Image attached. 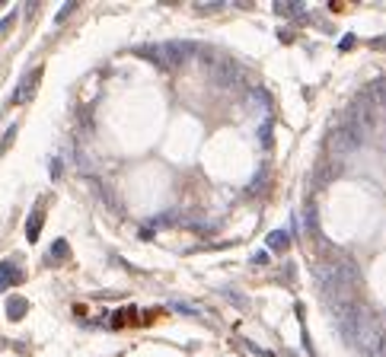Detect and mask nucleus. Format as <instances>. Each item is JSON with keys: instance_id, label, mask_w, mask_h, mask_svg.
I'll use <instances>...</instances> for the list:
<instances>
[{"instance_id": "f257e3e1", "label": "nucleus", "mask_w": 386, "mask_h": 357, "mask_svg": "<svg viewBox=\"0 0 386 357\" xmlns=\"http://www.w3.org/2000/svg\"><path fill=\"white\" fill-rule=\"evenodd\" d=\"M380 316L373 313L370 306H357L354 309V335H351V344L354 348H361L364 354H377V341H380Z\"/></svg>"}, {"instance_id": "f03ea898", "label": "nucleus", "mask_w": 386, "mask_h": 357, "mask_svg": "<svg viewBox=\"0 0 386 357\" xmlns=\"http://www.w3.org/2000/svg\"><path fill=\"white\" fill-rule=\"evenodd\" d=\"M191 51H195V48L185 45V42H163V45H144V48H137L141 57H147V61H153L156 67H163V70L179 67Z\"/></svg>"}, {"instance_id": "7ed1b4c3", "label": "nucleus", "mask_w": 386, "mask_h": 357, "mask_svg": "<svg viewBox=\"0 0 386 357\" xmlns=\"http://www.w3.org/2000/svg\"><path fill=\"white\" fill-rule=\"evenodd\" d=\"M364 140H367L364 131L345 118V122H342L339 128H332V134H329V153H332L335 160H339V157H348V153L357 150L361 144H364Z\"/></svg>"}, {"instance_id": "20e7f679", "label": "nucleus", "mask_w": 386, "mask_h": 357, "mask_svg": "<svg viewBox=\"0 0 386 357\" xmlns=\"http://www.w3.org/2000/svg\"><path fill=\"white\" fill-rule=\"evenodd\" d=\"M211 77H214V83L217 86H236V83H243V77H246V70H243V64H236L233 57H214V64H211Z\"/></svg>"}, {"instance_id": "39448f33", "label": "nucleus", "mask_w": 386, "mask_h": 357, "mask_svg": "<svg viewBox=\"0 0 386 357\" xmlns=\"http://www.w3.org/2000/svg\"><path fill=\"white\" fill-rule=\"evenodd\" d=\"M39 83H42V67H32L29 74H22V80L16 83V90H13V96H10V102H13V105H26V102L35 96Z\"/></svg>"}, {"instance_id": "423d86ee", "label": "nucleus", "mask_w": 386, "mask_h": 357, "mask_svg": "<svg viewBox=\"0 0 386 357\" xmlns=\"http://www.w3.org/2000/svg\"><path fill=\"white\" fill-rule=\"evenodd\" d=\"M345 118H348L351 125H357L364 134H370V128H373V109H370L364 99H354L351 105H348V109H345Z\"/></svg>"}, {"instance_id": "0eeeda50", "label": "nucleus", "mask_w": 386, "mask_h": 357, "mask_svg": "<svg viewBox=\"0 0 386 357\" xmlns=\"http://www.w3.org/2000/svg\"><path fill=\"white\" fill-rule=\"evenodd\" d=\"M339 172H342V163H339V160H335V157H332V160H325V166L319 163V169H316V178H313V185H316V188L329 185V182H332V178L339 175Z\"/></svg>"}, {"instance_id": "6e6552de", "label": "nucleus", "mask_w": 386, "mask_h": 357, "mask_svg": "<svg viewBox=\"0 0 386 357\" xmlns=\"http://www.w3.org/2000/svg\"><path fill=\"white\" fill-rule=\"evenodd\" d=\"M93 192L102 198V204H105L108 211H122V201H118V198L112 195V188H108L105 182H99V178H93Z\"/></svg>"}, {"instance_id": "1a4fd4ad", "label": "nucleus", "mask_w": 386, "mask_h": 357, "mask_svg": "<svg viewBox=\"0 0 386 357\" xmlns=\"http://www.w3.org/2000/svg\"><path fill=\"white\" fill-rule=\"evenodd\" d=\"M361 99H370V102H377V105H386V77L373 80L370 86L364 90V96H361Z\"/></svg>"}, {"instance_id": "9d476101", "label": "nucleus", "mask_w": 386, "mask_h": 357, "mask_svg": "<svg viewBox=\"0 0 386 357\" xmlns=\"http://www.w3.org/2000/svg\"><path fill=\"white\" fill-rule=\"evenodd\" d=\"M13 278L19 281V278H22V271L16 268V261H4V265H0V290H7Z\"/></svg>"}, {"instance_id": "9b49d317", "label": "nucleus", "mask_w": 386, "mask_h": 357, "mask_svg": "<svg viewBox=\"0 0 386 357\" xmlns=\"http://www.w3.org/2000/svg\"><path fill=\"white\" fill-rule=\"evenodd\" d=\"M287 246H291V233H287V230H274V233H268V249H271V252H284Z\"/></svg>"}, {"instance_id": "f8f14e48", "label": "nucleus", "mask_w": 386, "mask_h": 357, "mask_svg": "<svg viewBox=\"0 0 386 357\" xmlns=\"http://www.w3.org/2000/svg\"><path fill=\"white\" fill-rule=\"evenodd\" d=\"M26 309H29V303L22 300V296H10V300H7V316L13 319V322H16V319H22V316H26Z\"/></svg>"}, {"instance_id": "ddd939ff", "label": "nucleus", "mask_w": 386, "mask_h": 357, "mask_svg": "<svg viewBox=\"0 0 386 357\" xmlns=\"http://www.w3.org/2000/svg\"><path fill=\"white\" fill-rule=\"evenodd\" d=\"M42 211H32L29 214V220H26V240L29 243H35V240H39V230H42Z\"/></svg>"}, {"instance_id": "4468645a", "label": "nucleus", "mask_w": 386, "mask_h": 357, "mask_svg": "<svg viewBox=\"0 0 386 357\" xmlns=\"http://www.w3.org/2000/svg\"><path fill=\"white\" fill-rule=\"evenodd\" d=\"M274 13H281V16H300V13H304V4H291V0H284V4L274 7Z\"/></svg>"}, {"instance_id": "2eb2a0df", "label": "nucleus", "mask_w": 386, "mask_h": 357, "mask_svg": "<svg viewBox=\"0 0 386 357\" xmlns=\"http://www.w3.org/2000/svg\"><path fill=\"white\" fill-rule=\"evenodd\" d=\"M70 255V249H67V243L64 240H58V243H51V261L58 265V261H64Z\"/></svg>"}, {"instance_id": "dca6fc26", "label": "nucleus", "mask_w": 386, "mask_h": 357, "mask_svg": "<svg viewBox=\"0 0 386 357\" xmlns=\"http://www.w3.org/2000/svg\"><path fill=\"white\" fill-rule=\"evenodd\" d=\"M16 16H19L16 10H10V13H7L4 19H0V39H4V35H7L10 29H13V22H16Z\"/></svg>"}, {"instance_id": "f3484780", "label": "nucleus", "mask_w": 386, "mask_h": 357, "mask_svg": "<svg viewBox=\"0 0 386 357\" xmlns=\"http://www.w3.org/2000/svg\"><path fill=\"white\" fill-rule=\"evenodd\" d=\"M77 166L83 172H90V150L87 147H77Z\"/></svg>"}, {"instance_id": "a211bd4d", "label": "nucleus", "mask_w": 386, "mask_h": 357, "mask_svg": "<svg viewBox=\"0 0 386 357\" xmlns=\"http://www.w3.org/2000/svg\"><path fill=\"white\" fill-rule=\"evenodd\" d=\"M268 131H271V125H268V122H262V128H259V140H262V147H268V144H271V134H268Z\"/></svg>"}, {"instance_id": "6ab92c4d", "label": "nucleus", "mask_w": 386, "mask_h": 357, "mask_svg": "<svg viewBox=\"0 0 386 357\" xmlns=\"http://www.w3.org/2000/svg\"><path fill=\"white\" fill-rule=\"evenodd\" d=\"M13 137H16V125H10V128H7V134H4V140H0V150H7L10 144H13Z\"/></svg>"}, {"instance_id": "aec40b11", "label": "nucleus", "mask_w": 386, "mask_h": 357, "mask_svg": "<svg viewBox=\"0 0 386 357\" xmlns=\"http://www.w3.org/2000/svg\"><path fill=\"white\" fill-rule=\"evenodd\" d=\"M373 357H386V325L380 329V341H377V354Z\"/></svg>"}, {"instance_id": "412c9836", "label": "nucleus", "mask_w": 386, "mask_h": 357, "mask_svg": "<svg viewBox=\"0 0 386 357\" xmlns=\"http://www.w3.org/2000/svg\"><path fill=\"white\" fill-rule=\"evenodd\" d=\"M262 188H265V172H259V175H256V182H252V188H249L246 195H259Z\"/></svg>"}, {"instance_id": "4be33fe9", "label": "nucleus", "mask_w": 386, "mask_h": 357, "mask_svg": "<svg viewBox=\"0 0 386 357\" xmlns=\"http://www.w3.org/2000/svg\"><path fill=\"white\" fill-rule=\"evenodd\" d=\"M74 10H77V4H67V7H61V10H58V16H54V19H58V22H64L70 13H74Z\"/></svg>"}, {"instance_id": "5701e85b", "label": "nucleus", "mask_w": 386, "mask_h": 357, "mask_svg": "<svg viewBox=\"0 0 386 357\" xmlns=\"http://www.w3.org/2000/svg\"><path fill=\"white\" fill-rule=\"evenodd\" d=\"M51 175H54V178L61 175V157H54V160H51Z\"/></svg>"}, {"instance_id": "b1692460", "label": "nucleus", "mask_w": 386, "mask_h": 357, "mask_svg": "<svg viewBox=\"0 0 386 357\" xmlns=\"http://www.w3.org/2000/svg\"><path fill=\"white\" fill-rule=\"evenodd\" d=\"M370 45H373V48H377V51H386V35H380V39H373Z\"/></svg>"}, {"instance_id": "393cba45", "label": "nucleus", "mask_w": 386, "mask_h": 357, "mask_svg": "<svg viewBox=\"0 0 386 357\" xmlns=\"http://www.w3.org/2000/svg\"><path fill=\"white\" fill-rule=\"evenodd\" d=\"M252 261H256V265H265V261H268V255H265V252H256V255H252Z\"/></svg>"}, {"instance_id": "a878e982", "label": "nucleus", "mask_w": 386, "mask_h": 357, "mask_svg": "<svg viewBox=\"0 0 386 357\" xmlns=\"http://www.w3.org/2000/svg\"><path fill=\"white\" fill-rule=\"evenodd\" d=\"M351 45H354V35H345V39H342V48L348 51V48H351Z\"/></svg>"}]
</instances>
